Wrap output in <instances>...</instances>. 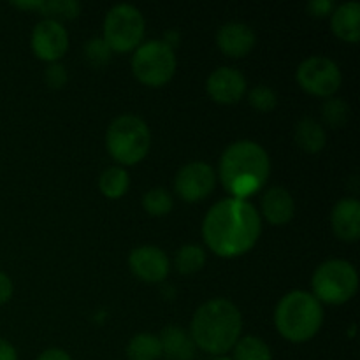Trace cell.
<instances>
[{
  "label": "cell",
  "instance_id": "obj_31",
  "mask_svg": "<svg viewBox=\"0 0 360 360\" xmlns=\"http://www.w3.org/2000/svg\"><path fill=\"white\" fill-rule=\"evenodd\" d=\"M13 294H14L13 280H11L6 273L0 271V306L9 302L11 297H13Z\"/></svg>",
  "mask_w": 360,
  "mask_h": 360
},
{
  "label": "cell",
  "instance_id": "obj_3",
  "mask_svg": "<svg viewBox=\"0 0 360 360\" xmlns=\"http://www.w3.org/2000/svg\"><path fill=\"white\" fill-rule=\"evenodd\" d=\"M243 316L229 299H211L197 308L190 326V338L206 354L225 355L241 338Z\"/></svg>",
  "mask_w": 360,
  "mask_h": 360
},
{
  "label": "cell",
  "instance_id": "obj_30",
  "mask_svg": "<svg viewBox=\"0 0 360 360\" xmlns=\"http://www.w3.org/2000/svg\"><path fill=\"white\" fill-rule=\"evenodd\" d=\"M333 0H311L308 4V13L315 18H326L334 11Z\"/></svg>",
  "mask_w": 360,
  "mask_h": 360
},
{
  "label": "cell",
  "instance_id": "obj_8",
  "mask_svg": "<svg viewBox=\"0 0 360 360\" xmlns=\"http://www.w3.org/2000/svg\"><path fill=\"white\" fill-rule=\"evenodd\" d=\"M104 35L102 39L111 51H136L144 39L146 21L143 13L132 4H116L104 18Z\"/></svg>",
  "mask_w": 360,
  "mask_h": 360
},
{
  "label": "cell",
  "instance_id": "obj_32",
  "mask_svg": "<svg viewBox=\"0 0 360 360\" xmlns=\"http://www.w3.org/2000/svg\"><path fill=\"white\" fill-rule=\"evenodd\" d=\"M37 360H72V357L62 348H48L39 355Z\"/></svg>",
  "mask_w": 360,
  "mask_h": 360
},
{
  "label": "cell",
  "instance_id": "obj_25",
  "mask_svg": "<svg viewBox=\"0 0 360 360\" xmlns=\"http://www.w3.org/2000/svg\"><path fill=\"white\" fill-rule=\"evenodd\" d=\"M143 207L151 217H165L174 207V199L165 188H151L143 195Z\"/></svg>",
  "mask_w": 360,
  "mask_h": 360
},
{
  "label": "cell",
  "instance_id": "obj_34",
  "mask_svg": "<svg viewBox=\"0 0 360 360\" xmlns=\"http://www.w3.org/2000/svg\"><path fill=\"white\" fill-rule=\"evenodd\" d=\"M41 4H42V0H37V2H13V6L18 7V9H23V11H28V9L39 11L41 9Z\"/></svg>",
  "mask_w": 360,
  "mask_h": 360
},
{
  "label": "cell",
  "instance_id": "obj_12",
  "mask_svg": "<svg viewBox=\"0 0 360 360\" xmlns=\"http://www.w3.org/2000/svg\"><path fill=\"white\" fill-rule=\"evenodd\" d=\"M129 267L144 283H160L169 276L171 264L164 250L157 246H139L129 255Z\"/></svg>",
  "mask_w": 360,
  "mask_h": 360
},
{
  "label": "cell",
  "instance_id": "obj_5",
  "mask_svg": "<svg viewBox=\"0 0 360 360\" xmlns=\"http://www.w3.org/2000/svg\"><path fill=\"white\" fill-rule=\"evenodd\" d=\"M151 132L143 118L136 115L116 116L105 132V148L122 165H136L148 155Z\"/></svg>",
  "mask_w": 360,
  "mask_h": 360
},
{
  "label": "cell",
  "instance_id": "obj_18",
  "mask_svg": "<svg viewBox=\"0 0 360 360\" xmlns=\"http://www.w3.org/2000/svg\"><path fill=\"white\" fill-rule=\"evenodd\" d=\"M162 345V355L169 360H192L195 355V343L181 327L167 326L158 336Z\"/></svg>",
  "mask_w": 360,
  "mask_h": 360
},
{
  "label": "cell",
  "instance_id": "obj_14",
  "mask_svg": "<svg viewBox=\"0 0 360 360\" xmlns=\"http://www.w3.org/2000/svg\"><path fill=\"white\" fill-rule=\"evenodd\" d=\"M257 44V35L250 25L241 21H229L217 32V46L231 58H243Z\"/></svg>",
  "mask_w": 360,
  "mask_h": 360
},
{
  "label": "cell",
  "instance_id": "obj_16",
  "mask_svg": "<svg viewBox=\"0 0 360 360\" xmlns=\"http://www.w3.org/2000/svg\"><path fill=\"white\" fill-rule=\"evenodd\" d=\"M264 218L273 225H285L294 218L295 202L292 193L283 186H271L260 200Z\"/></svg>",
  "mask_w": 360,
  "mask_h": 360
},
{
  "label": "cell",
  "instance_id": "obj_13",
  "mask_svg": "<svg viewBox=\"0 0 360 360\" xmlns=\"http://www.w3.org/2000/svg\"><path fill=\"white\" fill-rule=\"evenodd\" d=\"M206 90L218 104H238L246 94V79L234 67H218L207 77Z\"/></svg>",
  "mask_w": 360,
  "mask_h": 360
},
{
  "label": "cell",
  "instance_id": "obj_19",
  "mask_svg": "<svg viewBox=\"0 0 360 360\" xmlns=\"http://www.w3.org/2000/svg\"><path fill=\"white\" fill-rule=\"evenodd\" d=\"M294 139L297 146L309 155L320 153L327 143L326 130L311 116H304L299 120L294 130Z\"/></svg>",
  "mask_w": 360,
  "mask_h": 360
},
{
  "label": "cell",
  "instance_id": "obj_27",
  "mask_svg": "<svg viewBox=\"0 0 360 360\" xmlns=\"http://www.w3.org/2000/svg\"><path fill=\"white\" fill-rule=\"evenodd\" d=\"M111 48L105 44V41L102 37L90 39V41L84 44V58H86V62L90 63L91 67H95V69H101V67L108 65V63L111 62Z\"/></svg>",
  "mask_w": 360,
  "mask_h": 360
},
{
  "label": "cell",
  "instance_id": "obj_22",
  "mask_svg": "<svg viewBox=\"0 0 360 360\" xmlns=\"http://www.w3.org/2000/svg\"><path fill=\"white\" fill-rule=\"evenodd\" d=\"M176 269L181 274L199 273L206 264V250L199 245H183L176 252Z\"/></svg>",
  "mask_w": 360,
  "mask_h": 360
},
{
  "label": "cell",
  "instance_id": "obj_1",
  "mask_svg": "<svg viewBox=\"0 0 360 360\" xmlns=\"http://www.w3.org/2000/svg\"><path fill=\"white\" fill-rule=\"evenodd\" d=\"M262 232L260 213L252 202L243 199L220 200L202 221V239L218 257L234 259L248 253L257 245Z\"/></svg>",
  "mask_w": 360,
  "mask_h": 360
},
{
  "label": "cell",
  "instance_id": "obj_33",
  "mask_svg": "<svg viewBox=\"0 0 360 360\" xmlns=\"http://www.w3.org/2000/svg\"><path fill=\"white\" fill-rule=\"evenodd\" d=\"M0 360H18L16 348L4 338H0Z\"/></svg>",
  "mask_w": 360,
  "mask_h": 360
},
{
  "label": "cell",
  "instance_id": "obj_26",
  "mask_svg": "<svg viewBox=\"0 0 360 360\" xmlns=\"http://www.w3.org/2000/svg\"><path fill=\"white\" fill-rule=\"evenodd\" d=\"M322 115L327 125H330L333 129H341L350 118V105L345 98L330 97L323 102Z\"/></svg>",
  "mask_w": 360,
  "mask_h": 360
},
{
  "label": "cell",
  "instance_id": "obj_7",
  "mask_svg": "<svg viewBox=\"0 0 360 360\" xmlns=\"http://www.w3.org/2000/svg\"><path fill=\"white\" fill-rule=\"evenodd\" d=\"M132 72L139 83L150 88H160L174 77L178 60L174 49L160 39L143 42L132 55Z\"/></svg>",
  "mask_w": 360,
  "mask_h": 360
},
{
  "label": "cell",
  "instance_id": "obj_6",
  "mask_svg": "<svg viewBox=\"0 0 360 360\" xmlns=\"http://www.w3.org/2000/svg\"><path fill=\"white\" fill-rule=\"evenodd\" d=\"M313 297L322 304L340 306L352 301L359 290V273L354 264L330 259L320 264L311 278Z\"/></svg>",
  "mask_w": 360,
  "mask_h": 360
},
{
  "label": "cell",
  "instance_id": "obj_4",
  "mask_svg": "<svg viewBox=\"0 0 360 360\" xmlns=\"http://www.w3.org/2000/svg\"><path fill=\"white\" fill-rule=\"evenodd\" d=\"M323 322L322 304L306 290L285 294L274 309V326L290 343H306L319 334Z\"/></svg>",
  "mask_w": 360,
  "mask_h": 360
},
{
  "label": "cell",
  "instance_id": "obj_2",
  "mask_svg": "<svg viewBox=\"0 0 360 360\" xmlns=\"http://www.w3.org/2000/svg\"><path fill=\"white\" fill-rule=\"evenodd\" d=\"M269 174V155L255 141H236L220 157V181L234 199L246 200L259 192Z\"/></svg>",
  "mask_w": 360,
  "mask_h": 360
},
{
  "label": "cell",
  "instance_id": "obj_10",
  "mask_svg": "<svg viewBox=\"0 0 360 360\" xmlns=\"http://www.w3.org/2000/svg\"><path fill=\"white\" fill-rule=\"evenodd\" d=\"M217 186V172L206 162H190L178 171L174 190L185 202H199L211 195Z\"/></svg>",
  "mask_w": 360,
  "mask_h": 360
},
{
  "label": "cell",
  "instance_id": "obj_15",
  "mask_svg": "<svg viewBox=\"0 0 360 360\" xmlns=\"http://www.w3.org/2000/svg\"><path fill=\"white\" fill-rule=\"evenodd\" d=\"M330 227L334 234L347 243H355L360 238V202L354 197H345L334 206L330 213Z\"/></svg>",
  "mask_w": 360,
  "mask_h": 360
},
{
  "label": "cell",
  "instance_id": "obj_21",
  "mask_svg": "<svg viewBox=\"0 0 360 360\" xmlns=\"http://www.w3.org/2000/svg\"><path fill=\"white\" fill-rule=\"evenodd\" d=\"M129 360H158L162 357V345L158 336L151 333L136 334L127 345Z\"/></svg>",
  "mask_w": 360,
  "mask_h": 360
},
{
  "label": "cell",
  "instance_id": "obj_24",
  "mask_svg": "<svg viewBox=\"0 0 360 360\" xmlns=\"http://www.w3.org/2000/svg\"><path fill=\"white\" fill-rule=\"evenodd\" d=\"M41 11L46 20H55L62 23L63 20H74L79 16L81 4L76 0H48L41 4Z\"/></svg>",
  "mask_w": 360,
  "mask_h": 360
},
{
  "label": "cell",
  "instance_id": "obj_17",
  "mask_svg": "<svg viewBox=\"0 0 360 360\" xmlns=\"http://www.w3.org/2000/svg\"><path fill=\"white\" fill-rule=\"evenodd\" d=\"M330 28L345 42H359L360 39V4L352 0L334 7L330 14Z\"/></svg>",
  "mask_w": 360,
  "mask_h": 360
},
{
  "label": "cell",
  "instance_id": "obj_9",
  "mask_svg": "<svg viewBox=\"0 0 360 360\" xmlns=\"http://www.w3.org/2000/svg\"><path fill=\"white\" fill-rule=\"evenodd\" d=\"M295 77H297L299 86L306 94L320 98L334 97L343 81L340 65L333 58L322 55L302 60L297 67Z\"/></svg>",
  "mask_w": 360,
  "mask_h": 360
},
{
  "label": "cell",
  "instance_id": "obj_29",
  "mask_svg": "<svg viewBox=\"0 0 360 360\" xmlns=\"http://www.w3.org/2000/svg\"><path fill=\"white\" fill-rule=\"evenodd\" d=\"M44 79H46V83H48L49 88H55V90L63 88L67 84V79H69L65 65H62L60 62L49 63V65L46 67Z\"/></svg>",
  "mask_w": 360,
  "mask_h": 360
},
{
  "label": "cell",
  "instance_id": "obj_23",
  "mask_svg": "<svg viewBox=\"0 0 360 360\" xmlns=\"http://www.w3.org/2000/svg\"><path fill=\"white\" fill-rule=\"evenodd\" d=\"M232 350H234V359L232 360H273L271 348L267 347L266 341L257 336L239 338Z\"/></svg>",
  "mask_w": 360,
  "mask_h": 360
},
{
  "label": "cell",
  "instance_id": "obj_20",
  "mask_svg": "<svg viewBox=\"0 0 360 360\" xmlns=\"http://www.w3.org/2000/svg\"><path fill=\"white\" fill-rule=\"evenodd\" d=\"M130 186V176L122 165H112L102 171L101 178H98V188H101L102 195L108 199H122Z\"/></svg>",
  "mask_w": 360,
  "mask_h": 360
},
{
  "label": "cell",
  "instance_id": "obj_11",
  "mask_svg": "<svg viewBox=\"0 0 360 360\" xmlns=\"http://www.w3.org/2000/svg\"><path fill=\"white\" fill-rule=\"evenodd\" d=\"M30 46L37 58L48 63H55L69 49V34L58 21L42 20L32 30Z\"/></svg>",
  "mask_w": 360,
  "mask_h": 360
},
{
  "label": "cell",
  "instance_id": "obj_28",
  "mask_svg": "<svg viewBox=\"0 0 360 360\" xmlns=\"http://www.w3.org/2000/svg\"><path fill=\"white\" fill-rule=\"evenodd\" d=\"M248 101L252 108L257 109V111L269 112L278 105V95L267 84H257V86H253L248 91Z\"/></svg>",
  "mask_w": 360,
  "mask_h": 360
},
{
  "label": "cell",
  "instance_id": "obj_35",
  "mask_svg": "<svg viewBox=\"0 0 360 360\" xmlns=\"http://www.w3.org/2000/svg\"><path fill=\"white\" fill-rule=\"evenodd\" d=\"M213 360H232V359L227 357V355H218V357H213Z\"/></svg>",
  "mask_w": 360,
  "mask_h": 360
}]
</instances>
